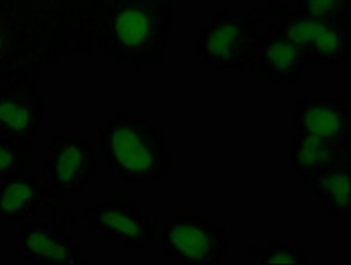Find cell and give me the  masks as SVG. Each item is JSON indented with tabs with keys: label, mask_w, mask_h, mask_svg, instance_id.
Listing matches in <instances>:
<instances>
[{
	"label": "cell",
	"mask_w": 351,
	"mask_h": 265,
	"mask_svg": "<svg viewBox=\"0 0 351 265\" xmlns=\"http://www.w3.org/2000/svg\"><path fill=\"white\" fill-rule=\"evenodd\" d=\"M294 123L300 132L337 143H350V104L337 97L313 96L302 99L297 107Z\"/></svg>",
	"instance_id": "obj_9"
},
{
	"label": "cell",
	"mask_w": 351,
	"mask_h": 265,
	"mask_svg": "<svg viewBox=\"0 0 351 265\" xmlns=\"http://www.w3.org/2000/svg\"><path fill=\"white\" fill-rule=\"evenodd\" d=\"M60 197H52L37 174L17 173L0 177V219L23 222L43 208H58Z\"/></svg>",
	"instance_id": "obj_10"
},
{
	"label": "cell",
	"mask_w": 351,
	"mask_h": 265,
	"mask_svg": "<svg viewBox=\"0 0 351 265\" xmlns=\"http://www.w3.org/2000/svg\"><path fill=\"white\" fill-rule=\"evenodd\" d=\"M298 9L319 18L348 20L347 0H300Z\"/></svg>",
	"instance_id": "obj_17"
},
{
	"label": "cell",
	"mask_w": 351,
	"mask_h": 265,
	"mask_svg": "<svg viewBox=\"0 0 351 265\" xmlns=\"http://www.w3.org/2000/svg\"><path fill=\"white\" fill-rule=\"evenodd\" d=\"M308 68L302 55L269 27L267 34L261 36L254 69L274 83H294Z\"/></svg>",
	"instance_id": "obj_12"
},
{
	"label": "cell",
	"mask_w": 351,
	"mask_h": 265,
	"mask_svg": "<svg viewBox=\"0 0 351 265\" xmlns=\"http://www.w3.org/2000/svg\"><path fill=\"white\" fill-rule=\"evenodd\" d=\"M350 181L351 164H337L315 174L309 183L312 184L313 198L326 206L332 215L350 216Z\"/></svg>",
	"instance_id": "obj_13"
},
{
	"label": "cell",
	"mask_w": 351,
	"mask_h": 265,
	"mask_svg": "<svg viewBox=\"0 0 351 265\" xmlns=\"http://www.w3.org/2000/svg\"><path fill=\"white\" fill-rule=\"evenodd\" d=\"M80 219L89 229L128 249H143L156 236V227L146 214L131 203H100L84 211Z\"/></svg>",
	"instance_id": "obj_6"
},
{
	"label": "cell",
	"mask_w": 351,
	"mask_h": 265,
	"mask_svg": "<svg viewBox=\"0 0 351 265\" xmlns=\"http://www.w3.org/2000/svg\"><path fill=\"white\" fill-rule=\"evenodd\" d=\"M0 45H2V38H0Z\"/></svg>",
	"instance_id": "obj_18"
},
{
	"label": "cell",
	"mask_w": 351,
	"mask_h": 265,
	"mask_svg": "<svg viewBox=\"0 0 351 265\" xmlns=\"http://www.w3.org/2000/svg\"><path fill=\"white\" fill-rule=\"evenodd\" d=\"M249 255L256 264H306V254L289 243L252 242Z\"/></svg>",
	"instance_id": "obj_15"
},
{
	"label": "cell",
	"mask_w": 351,
	"mask_h": 265,
	"mask_svg": "<svg viewBox=\"0 0 351 265\" xmlns=\"http://www.w3.org/2000/svg\"><path fill=\"white\" fill-rule=\"evenodd\" d=\"M350 143H337L300 132L289 146L291 173L309 183L312 177L329 167L350 163Z\"/></svg>",
	"instance_id": "obj_11"
},
{
	"label": "cell",
	"mask_w": 351,
	"mask_h": 265,
	"mask_svg": "<svg viewBox=\"0 0 351 265\" xmlns=\"http://www.w3.org/2000/svg\"><path fill=\"white\" fill-rule=\"evenodd\" d=\"M156 29V20L152 12L146 8L132 6L115 17L112 31L120 48L141 49L148 44Z\"/></svg>",
	"instance_id": "obj_14"
},
{
	"label": "cell",
	"mask_w": 351,
	"mask_h": 265,
	"mask_svg": "<svg viewBox=\"0 0 351 265\" xmlns=\"http://www.w3.org/2000/svg\"><path fill=\"white\" fill-rule=\"evenodd\" d=\"M97 166L95 147L82 139L58 136L43 153V183L52 197L80 192Z\"/></svg>",
	"instance_id": "obj_5"
},
{
	"label": "cell",
	"mask_w": 351,
	"mask_h": 265,
	"mask_svg": "<svg viewBox=\"0 0 351 265\" xmlns=\"http://www.w3.org/2000/svg\"><path fill=\"white\" fill-rule=\"evenodd\" d=\"M269 8H254L246 12H219L201 27L194 47L201 65L218 71H254L260 45V28L270 18Z\"/></svg>",
	"instance_id": "obj_2"
},
{
	"label": "cell",
	"mask_w": 351,
	"mask_h": 265,
	"mask_svg": "<svg viewBox=\"0 0 351 265\" xmlns=\"http://www.w3.org/2000/svg\"><path fill=\"white\" fill-rule=\"evenodd\" d=\"M41 125L37 84L16 81L0 88V136L30 143Z\"/></svg>",
	"instance_id": "obj_8"
},
{
	"label": "cell",
	"mask_w": 351,
	"mask_h": 265,
	"mask_svg": "<svg viewBox=\"0 0 351 265\" xmlns=\"http://www.w3.org/2000/svg\"><path fill=\"white\" fill-rule=\"evenodd\" d=\"M276 24L269 25L294 47L311 65H339L350 59L348 20H329L305 14L285 5L269 6Z\"/></svg>",
	"instance_id": "obj_3"
},
{
	"label": "cell",
	"mask_w": 351,
	"mask_h": 265,
	"mask_svg": "<svg viewBox=\"0 0 351 265\" xmlns=\"http://www.w3.org/2000/svg\"><path fill=\"white\" fill-rule=\"evenodd\" d=\"M99 143L108 171L127 184L162 181L170 171L166 140L145 118L115 112L100 125Z\"/></svg>",
	"instance_id": "obj_1"
},
{
	"label": "cell",
	"mask_w": 351,
	"mask_h": 265,
	"mask_svg": "<svg viewBox=\"0 0 351 265\" xmlns=\"http://www.w3.org/2000/svg\"><path fill=\"white\" fill-rule=\"evenodd\" d=\"M28 143L0 136V177L24 173Z\"/></svg>",
	"instance_id": "obj_16"
},
{
	"label": "cell",
	"mask_w": 351,
	"mask_h": 265,
	"mask_svg": "<svg viewBox=\"0 0 351 265\" xmlns=\"http://www.w3.org/2000/svg\"><path fill=\"white\" fill-rule=\"evenodd\" d=\"M162 253L174 264H222L228 240L221 229L199 216L169 219L156 229Z\"/></svg>",
	"instance_id": "obj_4"
},
{
	"label": "cell",
	"mask_w": 351,
	"mask_h": 265,
	"mask_svg": "<svg viewBox=\"0 0 351 265\" xmlns=\"http://www.w3.org/2000/svg\"><path fill=\"white\" fill-rule=\"evenodd\" d=\"M19 257L30 264H84L80 246L68 233L41 222L27 223L17 231Z\"/></svg>",
	"instance_id": "obj_7"
}]
</instances>
